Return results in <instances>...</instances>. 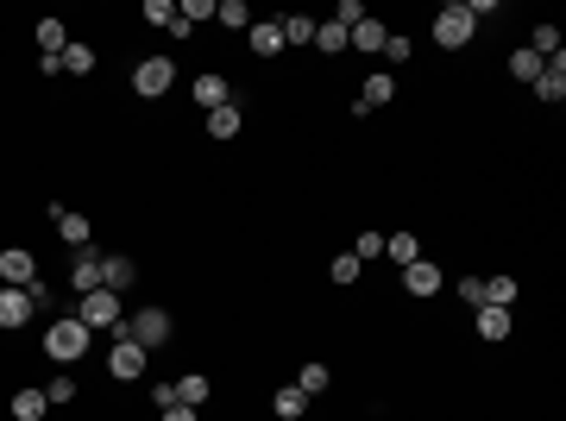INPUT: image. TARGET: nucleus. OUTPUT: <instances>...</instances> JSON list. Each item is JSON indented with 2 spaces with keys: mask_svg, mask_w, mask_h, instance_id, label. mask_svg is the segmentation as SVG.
I'll use <instances>...</instances> for the list:
<instances>
[{
  "mask_svg": "<svg viewBox=\"0 0 566 421\" xmlns=\"http://www.w3.org/2000/svg\"><path fill=\"white\" fill-rule=\"evenodd\" d=\"M89 340H95V333H89L76 314H70V321H51V327H44V359H57V365H76V359L89 352Z\"/></svg>",
  "mask_w": 566,
  "mask_h": 421,
  "instance_id": "obj_1",
  "label": "nucleus"
},
{
  "mask_svg": "<svg viewBox=\"0 0 566 421\" xmlns=\"http://www.w3.org/2000/svg\"><path fill=\"white\" fill-rule=\"evenodd\" d=\"M76 321H82L89 333H120V295H114V289L82 295V302H76Z\"/></svg>",
  "mask_w": 566,
  "mask_h": 421,
  "instance_id": "obj_2",
  "label": "nucleus"
},
{
  "mask_svg": "<svg viewBox=\"0 0 566 421\" xmlns=\"http://www.w3.org/2000/svg\"><path fill=\"white\" fill-rule=\"evenodd\" d=\"M472 13H466V0H453V6H440V19H434V44L440 51H459V44H472Z\"/></svg>",
  "mask_w": 566,
  "mask_h": 421,
  "instance_id": "obj_3",
  "label": "nucleus"
},
{
  "mask_svg": "<svg viewBox=\"0 0 566 421\" xmlns=\"http://www.w3.org/2000/svg\"><path fill=\"white\" fill-rule=\"evenodd\" d=\"M120 333H127L133 346H145V352H151V346H164V340H170V314H164V308H139L133 321H120Z\"/></svg>",
  "mask_w": 566,
  "mask_h": 421,
  "instance_id": "obj_4",
  "label": "nucleus"
},
{
  "mask_svg": "<svg viewBox=\"0 0 566 421\" xmlns=\"http://www.w3.org/2000/svg\"><path fill=\"white\" fill-rule=\"evenodd\" d=\"M170 82H176V63L170 57H145L139 70H133V95H145V101L170 95Z\"/></svg>",
  "mask_w": 566,
  "mask_h": 421,
  "instance_id": "obj_5",
  "label": "nucleus"
},
{
  "mask_svg": "<svg viewBox=\"0 0 566 421\" xmlns=\"http://www.w3.org/2000/svg\"><path fill=\"white\" fill-rule=\"evenodd\" d=\"M145 365H151V352H145V346H133L127 333H114V352H108V371H114L120 384H139V378H145Z\"/></svg>",
  "mask_w": 566,
  "mask_h": 421,
  "instance_id": "obj_6",
  "label": "nucleus"
},
{
  "mask_svg": "<svg viewBox=\"0 0 566 421\" xmlns=\"http://www.w3.org/2000/svg\"><path fill=\"white\" fill-rule=\"evenodd\" d=\"M391 95H397V76H391V70H372V76H365V89H359V101H353V120L378 114V108H384Z\"/></svg>",
  "mask_w": 566,
  "mask_h": 421,
  "instance_id": "obj_7",
  "label": "nucleus"
},
{
  "mask_svg": "<svg viewBox=\"0 0 566 421\" xmlns=\"http://www.w3.org/2000/svg\"><path fill=\"white\" fill-rule=\"evenodd\" d=\"M0 283L6 289H25V283H38V265H32V252H0Z\"/></svg>",
  "mask_w": 566,
  "mask_h": 421,
  "instance_id": "obj_8",
  "label": "nucleus"
},
{
  "mask_svg": "<svg viewBox=\"0 0 566 421\" xmlns=\"http://www.w3.org/2000/svg\"><path fill=\"white\" fill-rule=\"evenodd\" d=\"M70 283H76V295H95L101 289V252H76V265H70Z\"/></svg>",
  "mask_w": 566,
  "mask_h": 421,
  "instance_id": "obj_9",
  "label": "nucleus"
},
{
  "mask_svg": "<svg viewBox=\"0 0 566 421\" xmlns=\"http://www.w3.org/2000/svg\"><path fill=\"white\" fill-rule=\"evenodd\" d=\"M133 277H139V265H133L127 252H114V258H101V289H114V295H127V289H133Z\"/></svg>",
  "mask_w": 566,
  "mask_h": 421,
  "instance_id": "obj_10",
  "label": "nucleus"
},
{
  "mask_svg": "<svg viewBox=\"0 0 566 421\" xmlns=\"http://www.w3.org/2000/svg\"><path fill=\"white\" fill-rule=\"evenodd\" d=\"M440 265H428V258H416V265H403V289L410 295H440Z\"/></svg>",
  "mask_w": 566,
  "mask_h": 421,
  "instance_id": "obj_11",
  "label": "nucleus"
},
{
  "mask_svg": "<svg viewBox=\"0 0 566 421\" xmlns=\"http://www.w3.org/2000/svg\"><path fill=\"white\" fill-rule=\"evenodd\" d=\"M472 327H478V340H510V308H472Z\"/></svg>",
  "mask_w": 566,
  "mask_h": 421,
  "instance_id": "obj_12",
  "label": "nucleus"
},
{
  "mask_svg": "<svg viewBox=\"0 0 566 421\" xmlns=\"http://www.w3.org/2000/svg\"><path fill=\"white\" fill-rule=\"evenodd\" d=\"M523 51H535L542 63H554V57H561V25H554V19H542V25L529 32V44H523Z\"/></svg>",
  "mask_w": 566,
  "mask_h": 421,
  "instance_id": "obj_13",
  "label": "nucleus"
},
{
  "mask_svg": "<svg viewBox=\"0 0 566 421\" xmlns=\"http://www.w3.org/2000/svg\"><path fill=\"white\" fill-rule=\"evenodd\" d=\"M227 101H233V89H227L221 76H195V108H202V114H214V108H227Z\"/></svg>",
  "mask_w": 566,
  "mask_h": 421,
  "instance_id": "obj_14",
  "label": "nucleus"
},
{
  "mask_svg": "<svg viewBox=\"0 0 566 421\" xmlns=\"http://www.w3.org/2000/svg\"><path fill=\"white\" fill-rule=\"evenodd\" d=\"M25 321H32L25 289H6V283H0V327H25Z\"/></svg>",
  "mask_w": 566,
  "mask_h": 421,
  "instance_id": "obj_15",
  "label": "nucleus"
},
{
  "mask_svg": "<svg viewBox=\"0 0 566 421\" xmlns=\"http://www.w3.org/2000/svg\"><path fill=\"white\" fill-rule=\"evenodd\" d=\"M51 220H57V233H63L76 252H82V246H89V233H95V227H89L82 214H70V208H51Z\"/></svg>",
  "mask_w": 566,
  "mask_h": 421,
  "instance_id": "obj_16",
  "label": "nucleus"
},
{
  "mask_svg": "<svg viewBox=\"0 0 566 421\" xmlns=\"http://www.w3.org/2000/svg\"><path fill=\"white\" fill-rule=\"evenodd\" d=\"M38 51H44V57H63V51H70L63 19H38Z\"/></svg>",
  "mask_w": 566,
  "mask_h": 421,
  "instance_id": "obj_17",
  "label": "nucleus"
},
{
  "mask_svg": "<svg viewBox=\"0 0 566 421\" xmlns=\"http://www.w3.org/2000/svg\"><path fill=\"white\" fill-rule=\"evenodd\" d=\"M353 44V32L340 25V19H327V25H315V51H327V57H340Z\"/></svg>",
  "mask_w": 566,
  "mask_h": 421,
  "instance_id": "obj_18",
  "label": "nucleus"
},
{
  "mask_svg": "<svg viewBox=\"0 0 566 421\" xmlns=\"http://www.w3.org/2000/svg\"><path fill=\"white\" fill-rule=\"evenodd\" d=\"M240 126H246V114H240V101H227V108H214V114H208V133H214V139H233Z\"/></svg>",
  "mask_w": 566,
  "mask_h": 421,
  "instance_id": "obj_19",
  "label": "nucleus"
},
{
  "mask_svg": "<svg viewBox=\"0 0 566 421\" xmlns=\"http://www.w3.org/2000/svg\"><path fill=\"white\" fill-rule=\"evenodd\" d=\"M278 32H283V44H315V19L308 13H283Z\"/></svg>",
  "mask_w": 566,
  "mask_h": 421,
  "instance_id": "obj_20",
  "label": "nucleus"
},
{
  "mask_svg": "<svg viewBox=\"0 0 566 421\" xmlns=\"http://www.w3.org/2000/svg\"><path fill=\"white\" fill-rule=\"evenodd\" d=\"M252 51H259V57H278V51H283L278 19H252Z\"/></svg>",
  "mask_w": 566,
  "mask_h": 421,
  "instance_id": "obj_21",
  "label": "nucleus"
},
{
  "mask_svg": "<svg viewBox=\"0 0 566 421\" xmlns=\"http://www.w3.org/2000/svg\"><path fill=\"white\" fill-rule=\"evenodd\" d=\"M535 95H542V101H561V95H566V63H561V57L535 76Z\"/></svg>",
  "mask_w": 566,
  "mask_h": 421,
  "instance_id": "obj_22",
  "label": "nucleus"
},
{
  "mask_svg": "<svg viewBox=\"0 0 566 421\" xmlns=\"http://www.w3.org/2000/svg\"><path fill=\"white\" fill-rule=\"evenodd\" d=\"M271 409H278V421H302V409H308V397H302L296 384H283L278 397H271Z\"/></svg>",
  "mask_w": 566,
  "mask_h": 421,
  "instance_id": "obj_23",
  "label": "nucleus"
},
{
  "mask_svg": "<svg viewBox=\"0 0 566 421\" xmlns=\"http://www.w3.org/2000/svg\"><path fill=\"white\" fill-rule=\"evenodd\" d=\"M44 409H51L44 390H19V397H13V421H44Z\"/></svg>",
  "mask_w": 566,
  "mask_h": 421,
  "instance_id": "obj_24",
  "label": "nucleus"
},
{
  "mask_svg": "<svg viewBox=\"0 0 566 421\" xmlns=\"http://www.w3.org/2000/svg\"><path fill=\"white\" fill-rule=\"evenodd\" d=\"M57 63H63V76H89V70H95V51H89V44H76V38H70V51H63V57H57Z\"/></svg>",
  "mask_w": 566,
  "mask_h": 421,
  "instance_id": "obj_25",
  "label": "nucleus"
},
{
  "mask_svg": "<svg viewBox=\"0 0 566 421\" xmlns=\"http://www.w3.org/2000/svg\"><path fill=\"white\" fill-rule=\"evenodd\" d=\"M208 390H214V384H208L202 371H189V378L176 384V403H189V409H202V403H208Z\"/></svg>",
  "mask_w": 566,
  "mask_h": 421,
  "instance_id": "obj_26",
  "label": "nucleus"
},
{
  "mask_svg": "<svg viewBox=\"0 0 566 421\" xmlns=\"http://www.w3.org/2000/svg\"><path fill=\"white\" fill-rule=\"evenodd\" d=\"M485 302H491V308H510V302H516V277H504V271L485 277Z\"/></svg>",
  "mask_w": 566,
  "mask_h": 421,
  "instance_id": "obj_27",
  "label": "nucleus"
},
{
  "mask_svg": "<svg viewBox=\"0 0 566 421\" xmlns=\"http://www.w3.org/2000/svg\"><path fill=\"white\" fill-rule=\"evenodd\" d=\"M214 19H221V25H233V32H252V13H246V0H221V6H214Z\"/></svg>",
  "mask_w": 566,
  "mask_h": 421,
  "instance_id": "obj_28",
  "label": "nucleus"
},
{
  "mask_svg": "<svg viewBox=\"0 0 566 421\" xmlns=\"http://www.w3.org/2000/svg\"><path fill=\"white\" fill-rule=\"evenodd\" d=\"M384 38H391V32H384L378 19H359V25H353V44H359V51H384Z\"/></svg>",
  "mask_w": 566,
  "mask_h": 421,
  "instance_id": "obj_29",
  "label": "nucleus"
},
{
  "mask_svg": "<svg viewBox=\"0 0 566 421\" xmlns=\"http://www.w3.org/2000/svg\"><path fill=\"white\" fill-rule=\"evenodd\" d=\"M327 378H334L327 365H302V371H296V390H302V397H321V390H327Z\"/></svg>",
  "mask_w": 566,
  "mask_h": 421,
  "instance_id": "obj_30",
  "label": "nucleus"
},
{
  "mask_svg": "<svg viewBox=\"0 0 566 421\" xmlns=\"http://www.w3.org/2000/svg\"><path fill=\"white\" fill-rule=\"evenodd\" d=\"M542 70H548V63H542L535 51H516V57H510V76H516V82H535Z\"/></svg>",
  "mask_w": 566,
  "mask_h": 421,
  "instance_id": "obj_31",
  "label": "nucleus"
},
{
  "mask_svg": "<svg viewBox=\"0 0 566 421\" xmlns=\"http://www.w3.org/2000/svg\"><path fill=\"white\" fill-rule=\"evenodd\" d=\"M384 252H391L397 265H416V258H422V246H416V233H397V239H384Z\"/></svg>",
  "mask_w": 566,
  "mask_h": 421,
  "instance_id": "obj_32",
  "label": "nucleus"
},
{
  "mask_svg": "<svg viewBox=\"0 0 566 421\" xmlns=\"http://www.w3.org/2000/svg\"><path fill=\"white\" fill-rule=\"evenodd\" d=\"M359 271H365V265H359L353 252H340V258L327 265V277H334V283H353V277H359Z\"/></svg>",
  "mask_w": 566,
  "mask_h": 421,
  "instance_id": "obj_33",
  "label": "nucleus"
},
{
  "mask_svg": "<svg viewBox=\"0 0 566 421\" xmlns=\"http://www.w3.org/2000/svg\"><path fill=\"white\" fill-rule=\"evenodd\" d=\"M459 302L466 308H485V277H459Z\"/></svg>",
  "mask_w": 566,
  "mask_h": 421,
  "instance_id": "obj_34",
  "label": "nucleus"
},
{
  "mask_svg": "<svg viewBox=\"0 0 566 421\" xmlns=\"http://www.w3.org/2000/svg\"><path fill=\"white\" fill-rule=\"evenodd\" d=\"M145 19H151V25H170V19H176V0H145Z\"/></svg>",
  "mask_w": 566,
  "mask_h": 421,
  "instance_id": "obj_35",
  "label": "nucleus"
},
{
  "mask_svg": "<svg viewBox=\"0 0 566 421\" xmlns=\"http://www.w3.org/2000/svg\"><path fill=\"white\" fill-rule=\"evenodd\" d=\"M70 397H76V378H63V371H57V378H51V390H44V403H70Z\"/></svg>",
  "mask_w": 566,
  "mask_h": 421,
  "instance_id": "obj_36",
  "label": "nucleus"
},
{
  "mask_svg": "<svg viewBox=\"0 0 566 421\" xmlns=\"http://www.w3.org/2000/svg\"><path fill=\"white\" fill-rule=\"evenodd\" d=\"M25 302H32V314H44V308H51V283H44V277L25 283Z\"/></svg>",
  "mask_w": 566,
  "mask_h": 421,
  "instance_id": "obj_37",
  "label": "nucleus"
},
{
  "mask_svg": "<svg viewBox=\"0 0 566 421\" xmlns=\"http://www.w3.org/2000/svg\"><path fill=\"white\" fill-rule=\"evenodd\" d=\"M384 57H391V63H410V38L391 32V38H384Z\"/></svg>",
  "mask_w": 566,
  "mask_h": 421,
  "instance_id": "obj_38",
  "label": "nucleus"
},
{
  "mask_svg": "<svg viewBox=\"0 0 566 421\" xmlns=\"http://www.w3.org/2000/svg\"><path fill=\"white\" fill-rule=\"evenodd\" d=\"M378 252H384V233H359V252H353V258L365 265V258H378Z\"/></svg>",
  "mask_w": 566,
  "mask_h": 421,
  "instance_id": "obj_39",
  "label": "nucleus"
},
{
  "mask_svg": "<svg viewBox=\"0 0 566 421\" xmlns=\"http://www.w3.org/2000/svg\"><path fill=\"white\" fill-rule=\"evenodd\" d=\"M334 19H340V25H346V32H353V25H359V19H365V6H359V0H340V13H334Z\"/></svg>",
  "mask_w": 566,
  "mask_h": 421,
  "instance_id": "obj_40",
  "label": "nucleus"
},
{
  "mask_svg": "<svg viewBox=\"0 0 566 421\" xmlns=\"http://www.w3.org/2000/svg\"><path fill=\"white\" fill-rule=\"evenodd\" d=\"M157 421H202V409H189V403H170V409H157Z\"/></svg>",
  "mask_w": 566,
  "mask_h": 421,
  "instance_id": "obj_41",
  "label": "nucleus"
},
{
  "mask_svg": "<svg viewBox=\"0 0 566 421\" xmlns=\"http://www.w3.org/2000/svg\"><path fill=\"white\" fill-rule=\"evenodd\" d=\"M176 403V384H151V409H170Z\"/></svg>",
  "mask_w": 566,
  "mask_h": 421,
  "instance_id": "obj_42",
  "label": "nucleus"
}]
</instances>
